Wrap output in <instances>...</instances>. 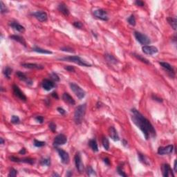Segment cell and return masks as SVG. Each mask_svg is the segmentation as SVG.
<instances>
[{
    "label": "cell",
    "instance_id": "11a10c76",
    "mask_svg": "<svg viewBox=\"0 0 177 177\" xmlns=\"http://www.w3.org/2000/svg\"><path fill=\"white\" fill-rule=\"evenodd\" d=\"M176 160H175L174 165V172H176Z\"/></svg>",
    "mask_w": 177,
    "mask_h": 177
},
{
    "label": "cell",
    "instance_id": "8d00e7d4",
    "mask_svg": "<svg viewBox=\"0 0 177 177\" xmlns=\"http://www.w3.org/2000/svg\"><path fill=\"white\" fill-rule=\"evenodd\" d=\"M86 174L88 176H96L95 170L91 166H88L86 168Z\"/></svg>",
    "mask_w": 177,
    "mask_h": 177
},
{
    "label": "cell",
    "instance_id": "f6af8a7d",
    "mask_svg": "<svg viewBox=\"0 0 177 177\" xmlns=\"http://www.w3.org/2000/svg\"><path fill=\"white\" fill-rule=\"evenodd\" d=\"M151 98H152V99H153L154 100H156V101L158 102H163V99H162V98H160L158 97L157 95H152Z\"/></svg>",
    "mask_w": 177,
    "mask_h": 177
},
{
    "label": "cell",
    "instance_id": "ee69618b",
    "mask_svg": "<svg viewBox=\"0 0 177 177\" xmlns=\"http://www.w3.org/2000/svg\"><path fill=\"white\" fill-rule=\"evenodd\" d=\"M65 69L69 72H75V69L72 66H65Z\"/></svg>",
    "mask_w": 177,
    "mask_h": 177
},
{
    "label": "cell",
    "instance_id": "5b68a950",
    "mask_svg": "<svg viewBox=\"0 0 177 177\" xmlns=\"http://www.w3.org/2000/svg\"><path fill=\"white\" fill-rule=\"evenodd\" d=\"M134 36L136 37V40L142 45L146 46L147 44L151 43V40L149 37L147 36L146 35L143 34L142 33L138 32V31H135L134 32Z\"/></svg>",
    "mask_w": 177,
    "mask_h": 177
},
{
    "label": "cell",
    "instance_id": "d4e9b609",
    "mask_svg": "<svg viewBox=\"0 0 177 177\" xmlns=\"http://www.w3.org/2000/svg\"><path fill=\"white\" fill-rule=\"evenodd\" d=\"M33 51L36 52V53H42V54H52L53 53L50 51H48V50L44 49H42L40 47H38L37 46H35L34 47L32 48Z\"/></svg>",
    "mask_w": 177,
    "mask_h": 177
},
{
    "label": "cell",
    "instance_id": "c3c4849f",
    "mask_svg": "<svg viewBox=\"0 0 177 177\" xmlns=\"http://www.w3.org/2000/svg\"><path fill=\"white\" fill-rule=\"evenodd\" d=\"M74 26L77 28H82V24L80 22H75L74 23Z\"/></svg>",
    "mask_w": 177,
    "mask_h": 177
},
{
    "label": "cell",
    "instance_id": "2e32d148",
    "mask_svg": "<svg viewBox=\"0 0 177 177\" xmlns=\"http://www.w3.org/2000/svg\"><path fill=\"white\" fill-rule=\"evenodd\" d=\"M160 65L161 67L163 68V69L167 71V73L170 74V76L172 77H174L175 76V72H174V69L172 67V66H171L169 63L167 62H159Z\"/></svg>",
    "mask_w": 177,
    "mask_h": 177
},
{
    "label": "cell",
    "instance_id": "b9f144b4",
    "mask_svg": "<svg viewBox=\"0 0 177 177\" xmlns=\"http://www.w3.org/2000/svg\"><path fill=\"white\" fill-rule=\"evenodd\" d=\"M51 77L52 79L54 80V81H55V82H58V81H60V78H59V76H58L55 73H52L51 75Z\"/></svg>",
    "mask_w": 177,
    "mask_h": 177
},
{
    "label": "cell",
    "instance_id": "60d3db41",
    "mask_svg": "<svg viewBox=\"0 0 177 177\" xmlns=\"http://www.w3.org/2000/svg\"><path fill=\"white\" fill-rule=\"evenodd\" d=\"M49 127L53 132H55L56 131V125L53 122H51L49 125Z\"/></svg>",
    "mask_w": 177,
    "mask_h": 177
},
{
    "label": "cell",
    "instance_id": "52a82bcc",
    "mask_svg": "<svg viewBox=\"0 0 177 177\" xmlns=\"http://www.w3.org/2000/svg\"><path fill=\"white\" fill-rule=\"evenodd\" d=\"M67 142V136H65V134H59L55 138L54 140H53V145L55 147H58L60 145H65V143Z\"/></svg>",
    "mask_w": 177,
    "mask_h": 177
},
{
    "label": "cell",
    "instance_id": "7dc6e473",
    "mask_svg": "<svg viewBox=\"0 0 177 177\" xmlns=\"http://www.w3.org/2000/svg\"><path fill=\"white\" fill-rule=\"evenodd\" d=\"M135 4L138 6H144L145 5V2H143V1H140V0H137L135 2Z\"/></svg>",
    "mask_w": 177,
    "mask_h": 177
},
{
    "label": "cell",
    "instance_id": "7bdbcfd3",
    "mask_svg": "<svg viewBox=\"0 0 177 177\" xmlns=\"http://www.w3.org/2000/svg\"><path fill=\"white\" fill-rule=\"evenodd\" d=\"M60 50H61V51H62L69 52V53H74V49H71V48H69V47L61 48Z\"/></svg>",
    "mask_w": 177,
    "mask_h": 177
},
{
    "label": "cell",
    "instance_id": "44dd1931",
    "mask_svg": "<svg viewBox=\"0 0 177 177\" xmlns=\"http://www.w3.org/2000/svg\"><path fill=\"white\" fill-rule=\"evenodd\" d=\"M9 25L13 29H15V30H17L18 32L24 33L25 31V28H24V26H22L21 24H20L17 22H11L9 23Z\"/></svg>",
    "mask_w": 177,
    "mask_h": 177
},
{
    "label": "cell",
    "instance_id": "6f0895ef",
    "mask_svg": "<svg viewBox=\"0 0 177 177\" xmlns=\"http://www.w3.org/2000/svg\"><path fill=\"white\" fill-rule=\"evenodd\" d=\"M52 176H60V175L58 174H56V173H53V174H52Z\"/></svg>",
    "mask_w": 177,
    "mask_h": 177
},
{
    "label": "cell",
    "instance_id": "680465c9",
    "mask_svg": "<svg viewBox=\"0 0 177 177\" xmlns=\"http://www.w3.org/2000/svg\"><path fill=\"white\" fill-rule=\"evenodd\" d=\"M0 140H1V144H2V145H3V144L4 143V139H3L2 138H0Z\"/></svg>",
    "mask_w": 177,
    "mask_h": 177
},
{
    "label": "cell",
    "instance_id": "277c9868",
    "mask_svg": "<svg viewBox=\"0 0 177 177\" xmlns=\"http://www.w3.org/2000/svg\"><path fill=\"white\" fill-rule=\"evenodd\" d=\"M69 85H70V87L71 88L73 92L76 94V96L79 99L82 100V98H84L85 97V92L79 85L74 83V82H71L69 84Z\"/></svg>",
    "mask_w": 177,
    "mask_h": 177
},
{
    "label": "cell",
    "instance_id": "9f6ffc18",
    "mask_svg": "<svg viewBox=\"0 0 177 177\" xmlns=\"http://www.w3.org/2000/svg\"><path fill=\"white\" fill-rule=\"evenodd\" d=\"M127 141H126L125 139H123V145L125 146V147H126L127 146Z\"/></svg>",
    "mask_w": 177,
    "mask_h": 177
},
{
    "label": "cell",
    "instance_id": "f1b7e54d",
    "mask_svg": "<svg viewBox=\"0 0 177 177\" xmlns=\"http://www.w3.org/2000/svg\"><path fill=\"white\" fill-rule=\"evenodd\" d=\"M12 71H13L12 69L10 68L9 67H5L4 69V71H3V74H4V76L7 78V79H10V78H11V74H12Z\"/></svg>",
    "mask_w": 177,
    "mask_h": 177
},
{
    "label": "cell",
    "instance_id": "f35d334b",
    "mask_svg": "<svg viewBox=\"0 0 177 177\" xmlns=\"http://www.w3.org/2000/svg\"><path fill=\"white\" fill-rule=\"evenodd\" d=\"M117 172H118V173L119 174V175H120V176H125V177L127 176V174H126L125 173L123 172V169H122V166H121V165L118 166V167H117Z\"/></svg>",
    "mask_w": 177,
    "mask_h": 177
},
{
    "label": "cell",
    "instance_id": "f907efd6",
    "mask_svg": "<svg viewBox=\"0 0 177 177\" xmlns=\"http://www.w3.org/2000/svg\"><path fill=\"white\" fill-rule=\"evenodd\" d=\"M104 163H105L106 165H110V160H109V159L108 158H105L104 159Z\"/></svg>",
    "mask_w": 177,
    "mask_h": 177
},
{
    "label": "cell",
    "instance_id": "d590c367",
    "mask_svg": "<svg viewBox=\"0 0 177 177\" xmlns=\"http://www.w3.org/2000/svg\"><path fill=\"white\" fill-rule=\"evenodd\" d=\"M0 7H1V13L2 14H4L9 12V9L6 6V5L3 3V2H0Z\"/></svg>",
    "mask_w": 177,
    "mask_h": 177
},
{
    "label": "cell",
    "instance_id": "ffe728a7",
    "mask_svg": "<svg viewBox=\"0 0 177 177\" xmlns=\"http://www.w3.org/2000/svg\"><path fill=\"white\" fill-rule=\"evenodd\" d=\"M109 135L110 136V138L114 141H118L120 140L118 134L114 127H110L109 129Z\"/></svg>",
    "mask_w": 177,
    "mask_h": 177
},
{
    "label": "cell",
    "instance_id": "8fae6325",
    "mask_svg": "<svg viewBox=\"0 0 177 177\" xmlns=\"http://www.w3.org/2000/svg\"><path fill=\"white\" fill-rule=\"evenodd\" d=\"M32 15L35 17L38 21L41 22H46L48 20L47 14L43 11H36V12L32 13Z\"/></svg>",
    "mask_w": 177,
    "mask_h": 177
},
{
    "label": "cell",
    "instance_id": "836d02e7",
    "mask_svg": "<svg viewBox=\"0 0 177 177\" xmlns=\"http://www.w3.org/2000/svg\"><path fill=\"white\" fill-rule=\"evenodd\" d=\"M127 22L130 25L134 26L136 25V18L134 17V15H130V17H129L127 18Z\"/></svg>",
    "mask_w": 177,
    "mask_h": 177
},
{
    "label": "cell",
    "instance_id": "74e56055",
    "mask_svg": "<svg viewBox=\"0 0 177 177\" xmlns=\"http://www.w3.org/2000/svg\"><path fill=\"white\" fill-rule=\"evenodd\" d=\"M11 122L12 123H13V124H19L20 122V118L17 116L13 115V116H12V118H11Z\"/></svg>",
    "mask_w": 177,
    "mask_h": 177
},
{
    "label": "cell",
    "instance_id": "e575fe53",
    "mask_svg": "<svg viewBox=\"0 0 177 177\" xmlns=\"http://www.w3.org/2000/svg\"><path fill=\"white\" fill-rule=\"evenodd\" d=\"M46 143L45 142H43V141H40V140H38L37 139H35L34 140V146L36 147H42L45 146Z\"/></svg>",
    "mask_w": 177,
    "mask_h": 177
},
{
    "label": "cell",
    "instance_id": "cb8c5ba5",
    "mask_svg": "<svg viewBox=\"0 0 177 177\" xmlns=\"http://www.w3.org/2000/svg\"><path fill=\"white\" fill-rule=\"evenodd\" d=\"M10 38L13 40H15V41H17L18 42H20L21 44H22L23 46H24L25 47L26 46V42L25 41V39L22 36H20V35H13L10 36Z\"/></svg>",
    "mask_w": 177,
    "mask_h": 177
},
{
    "label": "cell",
    "instance_id": "484cf974",
    "mask_svg": "<svg viewBox=\"0 0 177 177\" xmlns=\"http://www.w3.org/2000/svg\"><path fill=\"white\" fill-rule=\"evenodd\" d=\"M88 145L90 146V147L91 148V149L93 150L94 152H97L98 151V147L97 142H96V140L95 139H91L88 142Z\"/></svg>",
    "mask_w": 177,
    "mask_h": 177
},
{
    "label": "cell",
    "instance_id": "d6a6232c",
    "mask_svg": "<svg viewBox=\"0 0 177 177\" xmlns=\"http://www.w3.org/2000/svg\"><path fill=\"white\" fill-rule=\"evenodd\" d=\"M40 164L42 165H46V166H50L51 165V158H42L40 160Z\"/></svg>",
    "mask_w": 177,
    "mask_h": 177
},
{
    "label": "cell",
    "instance_id": "4fadbf2b",
    "mask_svg": "<svg viewBox=\"0 0 177 177\" xmlns=\"http://www.w3.org/2000/svg\"><path fill=\"white\" fill-rule=\"evenodd\" d=\"M161 170H162L163 176L164 177L168 176H174V175L173 174L172 170L168 164H163L161 167Z\"/></svg>",
    "mask_w": 177,
    "mask_h": 177
},
{
    "label": "cell",
    "instance_id": "6da1fadb",
    "mask_svg": "<svg viewBox=\"0 0 177 177\" xmlns=\"http://www.w3.org/2000/svg\"><path fill=\"white\" fill-rule=\"evenodd\" d=\"M131 112H132V120L133 123L143 132L145 139L148 140L150 137L152 138L156 137V130L154 126L150 123V121L146 118L141 113L136 110V109H132Z\"/></svg>",
    "mask_w": 177,
    "mask_h": 177
},
{
    "label": "cell",
    "instance_id": "ba28073f",
    "mask_svg": "<svg viewBox=\"0 0 177 177\" xmlns=\"http://www.w3.org/2000/svg\"><path fill=\"white\" fill-rule=\"evenodd\" d=\"M74 160H75V165H76V167L77 170L80 173H82L84 171V165L82 162V158L80 155V152L76 153L74 157Z\"/></svg>",
    "mask_w": 177,
    "mask_h": 177
},
{
    "label": "cell",
    "instance_id": "ac0fdd59",
    "mask_svg": "<svg viewBox=\"0 0 177 177\" xmlns=\"http://www.w3.org/2000/svg\"><path fill=\"white\" fill-rule=\"evenodd\" d=\"M16 76L18 77V78H19L20 80L24 81V82H26V84H28V85H31V84H33L32 80H30L28 78H27V76H26L24 73H22V71H18L16 72Z\"/></svg>",
    "mask_w": 177,
    "mask_h": 177
},
{
    "label": "cell",
    "instance_id": "7a4b0ae2",
    "mask_svg": "<svg viewBox=\"0 0 177 177\" xmlns=\"http://www.w3.org/2000/svg\"><path fill=\"white\" fill-rule=\"evenodd\" d=\"M86 104H80L76 108L74 112V121L76 125H80L82 123L86 113Z\"/></svg>",
    "mask_w": 177,
    "mask_h": 177
},
{
    "label": "cell",
    "instance_id": "e0dca14e",
    "mask_svg": "<svg viewBox=\"0 0 177 177\" xmlns=\"http://www.w3.org/2000/svg\"><path fill=\"white\" fill-rule=\"evenodd\" d=\"M42 86L46 91H50L55 87V83L48 79H44L42 82Z\"/></svg>",
    "mask_w": 177,
    "mask_h": 177
},
{
    "label": "cell",
    "instance_id": "ab89813d",
    "mask_svg": "<svg viewBox=\"0 0 177 177\" xmlns=\"http://www.w3.org/2000/svg\"><path fill=\"white\" fill-rule=\"evenodd\" d=\"M17 174V171L16 170H15V169L12 168L10 170V172H9V175H8V176L9 177H15L16 176Z\"/></svg>",
    "mask_w": 177,
    "mask_h": 177
},
{
    "label": "cell",
    "instance_id": "d6986e66",
    "mask_svg": "<svg viewBox=\"0 0 177 177\" xmlns=\"http://www.w3.org/2000/svg\"><path fill=\"white\" fill-rule=\"evenodd\" d=\"M23 67L26 68V69H37V70H40V69H43L44 67L42 65H37V64H33V63H22L21 65Z\"/></svg>",
    "mask_w": 177,
    "mask_h": 177
},
{
    "label": "cell",
    "instance_id": "1f68e13d",
    "mask_svg": "<svg viewBox=\"0 0 177 177\" xmlns=\"http://www.w3.org/2000/svg\"><path fill=\"white\" fill-rule=\"evenodd\" d=\"M133 55H134V57H136V58L138 59V60H139L140 61H141V62H143L145 63V64H147V65H149V64H150L149 61H148V60H147V59L145 58L142 57L140 55L136 54V53H133Z\"/></svg>",
    "mask_w": 177,
    "mask_h": 177
},
{
    "label": "cell",
    "instance_id": "83f0119b",
    "mask_svg": "<svg viewBox=\"0 0 177 177\" xmlns=\"http://www.w3.org/2000/svg\"><path fill=\"white\" fill-rule=\"evenodd\" d=\"M167 20L169 24L172 26V28L174 30H176V19L174 17H168Z\"/></svg>",
    "mask_w": 177,
    "mask_h": 177
},
{
    "label": "cell",
    "instance_id": "603a6c76",
    "mask_svg": "<svg viewBox=\"0 0 177 177\" xmlns=\"http://www.w3.org/2000/svg\"><path fill=\"white\" fill-rule=\"evenodd\" d=\"M58 10L60 13H62L63 15H69V10L68 9V7L67 6V5L64 4V3H61L58 6Z\"/></svg>",
    "mask_w": 177,
    "mask_h": 177
},
{
    "label": "cell",
    "instance_id": "4dcf8cb0",
    "mask_svg": "<svg viewBox=\"0 0 177 177\" xmlns=\"http://www.w3.org/2000/svg\"><path fill=\"white\" fill-rule=\"evenodd\" d=\"M102 143L103 147L106 150H109V142L108 138H107V137H103L102 138Z\"/></svg>",
    "mask_w": 177,
    "mask_h": 177
},
{
    "label": "cell",
    "instance_id": "bcb514c9",
    "mask_svg": "<svg viewBox=\"0 0 177 177\" xmlns=\"http://www.w3.org/2000/svg\"><path fill=\"white\" fill-rule=\"evenodd\" d=\"M35 120L39 123H42L44 122V118L41 116H37L35 118Z\"/></svg>",
    "mask_w": 177,
    "mask_h": 177
},
{
    "label": "cell",
    "instance_id": "681fc988",
    "mask_svg": "<svg viewBox=\"0 0 177 177\" xmlns=\"http://www.w3.org/2000/svg\"><path fill=\"white\" fill-rule=\"evenodd\" d=\"M57 110L58 111V112L60 113V114H61L62 115L65 114V113H66L65 109H64L63 108H62V107H58V108L57 109Z\"/></svg>",
    "mask_w": 177,
    "mask_h": 177
},
{
    "label": "cell",
    "instance_id": "816d5d0a",
    "mask_svg": "<svg viewBox=\"0 0 177 177\" xmlns=\"http://www.w3.org/2000/svg\"><path fill=\"white\" fill-rule=\"evenodd\" d=\"M26 149H25V148H22V149H21L20 151H19V154H22V155H23V154H26Z\"/></svg>",
    "mask_w": 177,
    "mask_h": 177
},
{
    "label": "cell",
    "instance_id": "db71d44e",
    "mask_svg": "<svg viewBox=\"0 0 177 177\" xmlns=\"http://www.w3.org/2000/svg\"><path fill=\"white\" fill-rule=\"evenodd\" d=\"M72 175H73V172H72L71 171L69 170V171H68V172H67L66 176H71Z\"/></svg>",
    "mask_w": 177,
    "mask_h": 177
},
{
    "label": "cell",
    "instance_id": "7402d4cb",
    "mask_svg": "<svg viewBox=\"0 0 177 177\" xmlns=\"http://www.w3.org/2000/svg\"><path fill=\"white\" fill-rule=\"evenodd\" d=\"M62 99L65 102H67V103H68L69 104H71V105H74V104H76L75 100L71 95H69L68 93H63Z\"/></svg>",
    "mask_w": 177,
    "mask_h": 177
},
{
    "label": "cell",
    "instance_id": "8992f818",
    "mask_svg": "<svg viewBox=\"0 0 177 177\" xmlns=\"http://www.w3.org/2000/svg\"><path fill=\"white\" fill-rule=\"evenodd\" d=\"M93 15L95 16L96 18L100 19V20H102V21H108L109 17L107 15V13L105 10L102 9H98L96 10H94L93 11Z\"/></svg>",
    "mask_w": 177,
    "mask_h": 177
},
{
    "label": "cell",
    "instance_id": "3957f363",
    "mask_svg": "<svg viewBox=\"0 0 177 177\" xmlns=\"http://www.w3.org/2000/svg\"><path fill=\"white\" fill-rule=\"evenodd\" d=\"M59 60H60L68 61V62H71L76 63V64H77V65H80V66H82V67H91V64H89V63L87 62L86 61H85L84 60L81 58L80 57L77 56V55H76V56L65 57V58H60Z\"/></svg>",
    "mask_w": 177,
    "mask_h": 177
},
{
    "label": "cell",
    "instance_id": "30bf717a",
    "mask_svg": "<svg viewBox=\"0 0 177 177\" xmlns=\"http://www.w3.org/2000/svg\"><path fill=\"white\" fill-rule=\"evenodd\" d=\"M13 93H14V94H15V95L16 97L18 98L19 99L22 100V101H26V96L24 95V93L20 90V88H19V86H17V85H16V84H13Z\"/></svg>",
    "mask_w": 177,
    "mask_h": 177
},
{
    "label": "cell",
    "instance_id": "5bb4252c",
    "mask_svg": "<svg viewBox=\"0 0 177 177\" xmlns=\"http://www.w3.org/2000/svg\"><path fill=\"white\" fill-rule=\"evenodd\" d=\"M11 161L15 163H28V164L33 165L35 163V160L30 158H19L15 156H11Z\"/></svg>",
    "mask_w": 177,
    "mask_h": 177
},
{
    "label": "cell",
    "instance_id": "9c48e42d",
    "mask_svg": "<svg viewBox=\"0 0 177 177\" xmlns=\"http://www.w3.org/2000/svg\"><path fill=\"white\" fill-rule=\"evenodd\" d=\"M57 151L59 154V156L60 157L61 161L64 164H68L70 160V158H69V154L67 153V151H65V150H63L62 149H59L57 148Z\"/></svg>",
    "mask_w": 177,
    "mask_h": 177
},
{
    "label": "cell",
    "instance_id": "f546056e",
    "mask_svg": "<svg viewBox=\"0 0 177 177\" xmlns=\"http://www.w3.org/2000/svg\"><path fill=\"white\" fill-rule=\"evenodd\" d=\"M105 58L109 62L111 63V64H116L118 62V60H116V58L114 55H112L106 54Z\"/></svg>",
    "mask_w": 177,
    "mask_h": 177
},
{
    "label": "cell",
    "instance_id": "9a60e30c",
    "mask_svg": "<svg viewBox=\"0 0 177 177\" xmlns=\"http://www.w3.org/2000/svg\"><path fill=\"white\" fill-rule=\"evenodd\" d=\"M143 52L147 55H154L158 53V49L154 46H143L142 48Z\"/></svg>",
    "mask_w": 177,
    "mask_h": 177
},
{
    "label": "cell",
    "instance_id": "7c38bea8",
    "mask_svg": "<svg viewBox=\"0 0 177 177\" xmlns=\"http://www.w3.org/2000/svg\"><path fill=\"white\" fill-rule=\"evenodd\" d=\"M174 146L172 145H167L166 147H160L158 149V154L159 155H166L172 153Z\"/></svg>",
    "mask_w": 177,
    "mask_h": 177
},
{
    "label": "cell",
    "instance_id": "4316f807",
    "mask_svg": "<svg viewBox=\"0 0 177 177\" xmlns=\"http://www.w3.org/2000/svg\"><path fill=\"white\" fill-rule=\"evenodd\" d=\"M138 159L140 160V162L143 163L145 165H149V160L147 159V158L145 156L144 154L141 153H138Z\"/></svg>",
    "mask_w": 177,
    "mask_h": 177
},
{
    "label": "cell",
    "instance_id": "f5cc1de1",
    "mask_svg": "<svg viewBox=\"0 0 177 177\" xmlns=\"http://www.w3.org/2000/svg\"><path fill=\"white\" fill-rule=\"evenodd\" d=\"M51 95L53 96V97L54 98L58 99V94H57L56 92H53V93H52Z\"/></svg>",
    "mask_w": 177,
    "mask_h": 177
}]
</instances>
